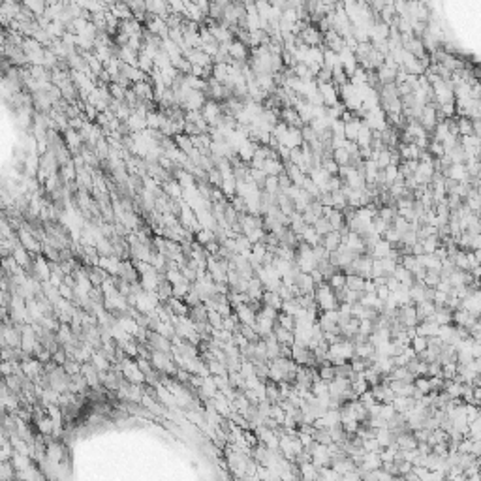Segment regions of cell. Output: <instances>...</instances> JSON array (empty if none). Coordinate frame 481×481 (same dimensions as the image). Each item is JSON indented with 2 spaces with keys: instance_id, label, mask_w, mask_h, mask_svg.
Listing matches in <instances>:
<instances>
[{
  "instance_id": "obj_1",
  "label": "cell",
  "mask_w": 481,
  "mask_h": 481,
  "mask_svg": "<svg viewBox=\"0 0 481 481\" xmlns=\"http://www.w3.org/2000/svg\"><path fill=\"white\" fill-rule=\"evenodd\" d=\"M227 53H229V57L233 58V60H237V62H244V60L248 58V49H246V45L240 43L239 40L229 43Z\"/></svg>"
},
{
  "instance_id": "obj_2",
  "label": "cell",
  "mask_w": 481,
  "mask_h": 481,
  "mask_svg": "<svg viewBox=\"0 0 481 481\" xmlns=\"http://www.w3.org/2000/svg\"><path fill=\"white\" fill-rule=\"evenodd\" d=\"M340 244H342V235H340L339 231H335V229H333L331 233H327V235L322 237V246L326 248L329 254L335 252Z\"/></svg>"
},
{
  "instance_id": "obj_3",
  "label": "cell",
  "mask_w": 481,
  "mask_h": 481,
  "mask_svg": "<svg viewBox=\"0 0 481 481\" xmlns=\"http://www.w3.org/2000/svg\"><path fill=\"white\" fill-rule=\"evenodd\" d=\"M282 122H286V126L290 128H303V122H301V117L297 115V111L293 107H284L282 113Z\"/></svg>"
},
{
  "instance_id": "obj_4",
  "label": "cell",
  "mask_w": 481,
  "mask_h": 481,
  "mask_svg": "<svg viewBox=\"0 0 481 481\" xmlns=\"http://www.w3.org/2000/svg\"><path fill=\"white\" fill-rule=\"evenodd\" d=\"M361 124H363V120H361V119H357V117H354V120L346 122V124H344V139H346V141H354L355 143Z\"/></svg>"
},
{
  "instance_id": "obj_5",
  "label": "cell",
  "mask_w": 481,
  "mask_h": 481,
  "mask_svg": "<svg viewBox=\"0 0 481 481\" xmlns=\"http://www.w3.org/2000/svg\"><path fill=\"white\" fill-rule=\"evenodd\" d=\"M282 171H284V166H282V162L278 160V156H275V158H267V160L263 162V173H265L267 177H269V175L278 177Z\"/></svg>"
},
{
  "instance_id": "obj_6",
  "label": "cell",
  "mask_w": 481,
  "mask_h": 481,
  "mask_svg": "<svg viewBox=\"0 0 481 481\" xmlns=\"http://www.w3.org/2000/svg\"><path fill=\"white\" fill-rule=\"evenodd\" d=\"M299 239L305 240V244H309V246H316V244H322V237L316 233V229L314 226H307L303 231H301V235H299Z\"/></svg>"
},
{
  "instance_id": "obj_7",
  "label": "cell",
  "mask_w": 481,
  "mask_h": 481,
  "mask_svg": "<svg viewBox=\"0 0 481 481\" xmlns=\"http://www.w3.org/2000/svg\"><path fill=\"white\" fill-rule=\"evenodd\" d=\"M370 141H372V130L363 122L361 128H359V134H357L355 143H357L359 149H365V147H370Z\"/></svg>"
},
{
  "instance_id": "obj_8",
  "label": "cell",
  "mask_w": 481,
  "mask_h": 481,
  "mask_svg": "<svg viewBox=\"0 0 481 481\" xmlns=\"http://www.w3.org/2000/svg\"><path fill=\"white\" fill-rule=\"evenodd\" d=\"M389 252H391V244L387 242V240H383V239H380L374 246H372V259H383V258H387L389 256Z\"/></svg>"
},
{
  "instance_id": "obj_9",
  "label": "cell",
  "mask_w": 481,
  "mask_h": 481,
  "mask_svg": "<svg viewBox=\"0 0 481 481\" xmlns=\"http://www.w3.org/2000/svg\"><path fill=\"white\" fill-rule=\"evenodd\" d=\"M333 162L339 166V168H344V166H352V156L348 155V151L346 149H337V151H333Z\"/></svg>"
},
{
  "instance_id": "obj_10",
  "label": "cell",
  "mask_w": 481,
  "mask_h": 481,
  "mask_svg": "<svg viewBox=\"0 0 481 481\" xmlns=\"http://www.w3.org/2000/svg\"><path fill=\"white\" fill-rule=\"evenodd\" d=\"M363 284H365V278H361L359 275H346V290L363 293Z\"/></svg>"
},
{
  "instance_id": "obj_11",
  "label": "cell",
  "mask_w": 481,
  "mask_h": 481,
  "mask_svg": "<svg viewBox=\"0 0 481 481\" xmlns=\"http://www.w3.org/2000/svg\"><path fill=\"white\" fill-rule=\"evenodd\" d=\"M419 244H421V248H423V254H434V250L440 246V239L438 235H432V237H427L423 240H417Z\"/></svg>"
},
{
  "instance_id": "obj_12",
  "label": "cell",
  "mask_w": 481,
  "mask_h": 481,
  "mask_svg": "<svg viewBox=\"0 0 481 481\" xmlns=\"http://www.w3.org/2000/svg\"><path fill=\"white\" fill-rule=\"evenodd\" d=\"M410 346H412V350L415 352V355H419L421 352L427 350V346H429V339H427V337H419V335H415V337L410 340Z\"/></svg>"
},
{
  "instance_id": "obj_13",
  "label": "cell",
  "mask_w": 481,
  "mask_h": 481,
  "mask_svg": "<svg viewBox=\"0 0 481 481\" xmlns=\"http://www.w3.org/2000/svg\"><path fill=\"white\" fill-rule=\"evenodd\" d=\"M314 229H316V233L320 235V237H324V235H327V233H331L333 231V227H331V224H329V220L327 218H318L316 222H314Z\"/></svg>"
},
{
  "instance_id": "obj_14",
  "label": "cell",
  "mask_w": 481,
  "mask_h": 481,
  "mask_svg": "<svg viewBox=\"0 0 481 481\" xmlns=\"http://www.w3.org/2000/svg\"><path fill=\"white\" fill-rule=\"evenodd\" d=\"M378 216H380L382 220H385L387 224H391L393 218L396 216V209L395 207H391V205H383V207L378 209Z\"/></svg>"
},
{
  "instance_id": "obj_15",
  "label": "cell",
  "mask_w": 481,
  "mask_h": 481,
  "mask_svg": "<svg viewBox=\"0 0 481 481\" xmlns=\"http://www.w3.org/2000/svg\"><path fill=\"white\" fill-rule=\"evenodd\" d=\"M263 188H265V194H271V196H275L280 188H278V177H275V175H269L265 181H263Z\"/></svg>"
},
{
  "instance_id": "obj_16",
  "label": "cell",
  "mask_w": 481,
  "mask_h": 481,
  "mask_svg": "<svg viewBox=\"0 0 481 481\" xmlns=\"http://www.w3.org/2000/svg\"><path fill=\"white\" fill-rule=\"evenodd\" d=\"M205 117L211 120L212 124L214 122H218V117H220V109H218V105L211 102V103H207V107H205Z\"/></svg>"
},
{
  "instance_id": "obj_17",
  "label": "cell",
  "mask_w": 481,
  "mask_h": 481,
  "mask_svg": "<svg viewBox=\"0 0 481 481\" xmlns=\"http://www.w3.org/2000/svg\"><path fill=\"white\" fill-rule=\"evenodd\" d=\"M278 322H280V327L286 329V331H295V320H293V316L280 314L278 316Z\"/></svg>"
},
{
  "instance_id": "obj_18",
  "label": "cell",
  "mask_w": 481,
  "mask_h": 481,
  "mask_svg": "<svg viewBox=\"0 0 481 481\" xmlns=\"http://www.w3.org/2000/svg\"><path fill=\"white\" fill-rule=\"evenodd\" d=\"M314 79H316V83H331V70H327V68L322 66Z\"/></svg>"
},
{
  "instance_id": "obj_19",
  "label": "cell",
  "mask_w": 481,
  "mask_h": 481,
  "mask_svg": "<svg viewBox=\"0 0 481 481\" xmlns=\"http://www.w3.org/2000/svg\"><path fill=\"white\" fill-rule=\"evenodd\" d=\"M320 378H322V382H331V380H335V368L333 367H324L320 370Z\"/></svg>"
}]
</instances>
